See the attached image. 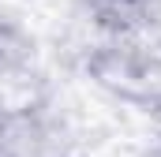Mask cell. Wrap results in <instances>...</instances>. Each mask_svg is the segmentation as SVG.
<instances>
[{
    "instance_id": "1",
    "label": "cell",
    "mask_w": 161,
    "mask_h": 157,
    "mask_svg": "<svg viewBox=\"0 0 161 157\" xmlns=\"http://www.w3.org/2000/svg\"><path fill=\"white\" fill-rule=\"evenodd\" d=\"M82 68L90 82L109 97L146 112H161V56L142 38L105 34V41L90 45Z\"/></svg>"
},
{
    "instance_id": "3",
    "label": "cell",
    "mask_w": 161,
    "mask_h": 157,
    "mask_svg": "<svg viewBox=\"0 0 161 157\" xmlns=\"http://www.w3.org/2000/svg\"><path fill=\"white\" fill-rule=\"evenodd\" d=\"M30 56H34L30 34H26L19 23H11V19L0 15V78L26 71V68H30Z\"/></svg>"
},
{
    "instance_id": "2",
    "label": "cell",
    "mask_w": 161,
    "mask_h": 157,
    "mask_svg": "<svg viewBox=\"0 0 161 157\" xmlns=\"http://www.w3.org/2000/svg\"><path fill=\"white\" fill-rule=\"evenodd\" d=\"M86 19L101 34H146L161 23V0H79Z\"/></svg>"
},
{
    "instance_id": "5",
    "label": "cell",
    "mask_w": 161,
    "mask_h": 157,
    "mask_svg": "<svg viewBox=\"0 0 161 157\" xmlns=\"http://www.w3.org/2000/svg\"><path fill=\"white\" fill-rule=\"evenodd\" d=\"M139 157H161V142H154V146H146Z\"/></svg>"
},
{
    "instance_id": "4",
    "label": "cell",
    "mask_w": 161,
    "mask_h": 157,
    "mask_svg": "<svg viewBox=\"0 0 161 157\" xmlns=\"http://www.w3.org/2000/svg\"><path fill=\"white\" fill-rule=\"evenodd\" d=\"M4 146H8V112L0 109V154H4Z\"/></svg>"
}]
</instances>
